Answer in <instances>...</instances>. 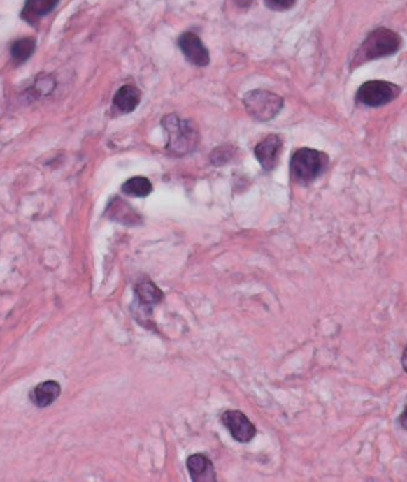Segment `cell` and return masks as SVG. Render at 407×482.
<instances>
[{"mask_svg": "<svg viewBox=\"0 0 407 482\" xmlns=\"http://www.w3.org/2000/svg\"><path fill=\"white\" fill-rule=\"evenodd\" d=\"M267 5L270 6L271 9L275 10H288L295 4L297 0H266Z\"/></svg>", "mask_w": 407, "mask_h": 482, "instance_id": "e0dca14e", "label": "cell"}, {"mask_svg": "<svg viewBox=\"0 0 407 482\" xmlns=\"http://www.w3.org/2000/svg\"><path fill=\"white\" fill-rule=\"evenodd\" d=\"M401 364H403L404 369L407 373V346L404 350L403 357H401Z\"/></svg>", "mask_w": 407, "mask_h": 482, "instance_id": "d6986e66", "label": "cell"}, {"mask_svg": "<svg viewBox=\"0 0 407 482\" xmlns=\"http://www.w3.org/2000/svg\"><path fill=\"white\" fill-rule=\"evenodd\" d=\"M190 478L195 482L216 481V473L211 460L203 454H193L187 459Z\"/></svg>", "mask_w": 407, "mask_h": 482, "instance_id": "30bf717a", "label": "cell"}, {"mask_svg": "<svg viewBox=\"0 0 407 482\" xmlns=\"http://www.w3.org/2000/svg\"><path fill=\"white\" fill-rule=\"evenodd\" d=\"M280 147H282V140L278 136L271 134L257 144L255 147V156L262 168L266 170H271L275 168L280 156Z\"/></svg>", "mask_w": 407, "mask_h": 482, "instance_id": "ba28073f", "label": "cell"}, {"mask_svg": "<svg viewBox=\"0 0 407 482\" xmlns=\"http://www.w3.org/2000/svg\"><path fill=\"white\" fill-rule=\"evenodd\" d=\"M59 0H27L26 10L36 16H45L55 9Z\"/></svg>", "mask_w": 407, "mask_h": 482, "instance_id": "9a60e30c", "label": "cell"}, {"mask_svg": "<svg viewBox=\"0 0 407 482\" xmlns=\"http://www.w3.org/2000/svg\"><path fill=\"white\" fill-rule=\"evenodd\" d=\"M178 47L190 64L199 67L208 66L210 54L197 34L192 32L182 34L178 39Z\"/></svg>", "mask_w": 407, "mask_h": 482, "instance_id": "52a82bcc", "label": "cell"}, {"mask_svg": "<svg viewBox=\"0 0 407 482\" xmlns=\"http://www.w3.org/2000/svg\"><path fill=\"white\" fill-rule=\"evenodd\" d=\"M141 90L134 85H123L115 94L114 105L122 114H129L137 109L141 103Z\"/></svg>", "mask_w": 407, "mask_h": 482, "instance_id": "7c38bea8", "label": "cell"}, {"mask_svg": "<svg viewBox=\"0 0 407 482\" xmlns=\"http://www.w3.org/2000/svg\"><path fill=\"white\" fill-rule=\"evenodd\" d=\"M60 393H62L60 385L57 381L49 380V381L37 385L29 393V398H31L34 406H37L38 408H45V407L50 406L57 401Z\"/></svg>", "mask_w": 407, "mask_h": 482, "instance_id": "8fae6325", "label": "cell"}, {"mask_svg": "<svg viewBox=\"0 0 407 482\" xmlns=\"http://www.w3.org/2000/svg\"><path fill=\"white\" fill-rule=\"evenodd\" d=\"M401 47V38L398 34L385 27H379L367 36L351 62L352 66H361L366 62L390 57L399 52Z\"/></svg>", "mask_w": 407, "mask_h": 482, "instance_id": "6da1fadb", "label": "cell"}, {"mask_svg": "<svg viewBox=\"0 0 407 482\" xmlns=\"http://www.w3.org/2000/svg\"><path fill=\"white\" fill-rule=\"evenodd\" d=\"M221 421H222L223 425L227 428V430L229 431L233 439L237 442L248 444L255 437V426L252 425V423L248 419L245 414H243L242 411H224Z\"/></svg>", "mask_w": 407, "mask_h": 482, "instance_id": "8992f818", "label": "cell"}, {"mask_svg": "<svg viewBox=\"0 0 407 482\" xmlns=\"http://www.w3.org/2000/svg\"><path fill=\"white\" fill-rule=\"evenodd\" d=\"M34 49H36V42H34V39H20V41L13 44L11 55H13L16 61H26L34 54Z\"/></svg>", "mask_w": 407, "mask_h": 482, "instance_id": "5bb4252c", "label": "cell"}, {"mask_svg": "<svg viewBox=\"0 0 407 482\" xmlns=\"http://www.w3.org/2000/svg\"><path fill=\"white\" fill-rule=\"evenodd\" d=\"M237 1L238 4L243 5V6H244V5L250 4L251 3V0H237Z\"/></svg>", "mask_w": 407, "mask_h": 482, "instance_id": "ffe728a7", "label": "cell"}, {"mask_svg": "<svg viewBox=\"0 0 407 482\" xmlns=\"http://www.w3.org/2000/svg\"><path fill=\"white\" fill-rule=\"evenodd\" d=\"M162 126L169 136L167 149L173 155L183 156L195 150L199 134L193 123L180 119L177 115H167L162 119Z\"/></svg>", "mask_w": 407, "mask_h": 482, "instance_id": "7a4b0ae2", "label": "cell"}, {"mask_svg": "<svg viewBox=\"0 0 407 482\" xmlns=\"http://www.w3.org/2000/svg\"><path fill=\"white\" fill-rule=\"evenodd\" d=\"M164 295L160 289L157 288L152 280L144 278L138 282L136 286V298H137L138 307L142 311L152 314V306L162 301Z\"/></svg>", "mask_w": 407, "mask_h": 482, "instance_id": "9c48e42d", "label": "cell"}, {"mask_svg": "<svg viewBox=\"0 0 407 482\" xmlns=\"http://www.w3.org/2000/svg\"><path fill=\"white\" fill-rule=\"evenodd\" d=\"M399 423H400V425H401L404 430L407 431V404L403 413H401V416H399Z\"/></svg>", "mask_w": 407, "mask_h": 482, "instance_id": "ac0fdd59", "label": "cell"}, {"mask_svg": "<svg viewBox=\"0 0 407 482\" xmlns=\"http://www.w3.org/2000/svg\"><path fill=\"white\" fill-rule=\"evenodd\" d=\"M122 191L133 198H145L152 193V184L144 177H133L123 183Z\"/></svg>", "mask_w": 407, "mask_h": 482, "instance_id": "4fadbf2b", "label": "cell"}, {"mask_svg": "<svg viewBox=\"0 0 407 482\" xmlns=\"http://www.w3.org/2000/svg\"><path fill=\"white\" fill-rule=\"evenodd\" d=\"M328 163V156L310 147L299 149L290 160V170L300 182H313L321 175Z\"/></svg>", "mask_w": 407, "mask_h": 482, "instance_id": "3957f363", "label": "cell"}, {"mask_svg": "<svg viewBox=\"0 0 407 482\" xmlns=\"http://www.w3.org/2000/svg\"><path fill=\"white\" fill-rule=\"evenodd\" d=\"M231 155H232L231 150L227 147H218L215 152H213L211 160L215 165H222V163H226L227 161H229Z\"/></svg>", "mask_w": 407, "mask_h": 482, "instance_id": "2e32d148", "label": "cell"}, {"mask_svg": "<svg viewBox=\"0 0 407 482\" xmlns=\"http://www.w3.org/2000/svg\"><path fill=\"white\" fill-rule=\"evenodd\" d=\"M243 104L248 114L260 122H269L275 119L283 109V99L269 90L256 89L246 93Z\"/></svg>", "mask_w": 407, "mask_h": 482, "instance_id": "277c9868", "label": "cell"}, {"mask_svg": "<svg viewBox=\"0 0 407 482\" xmlns=\"http://www.w3.org/2000/svg\"><path fill=\"white\" fill-rule=\"evenodd\" d=\"M401 93V88L387 80H369L356 93V101L369 108H379L392 103Z\"/></svg>", "mask_w": 407, "mask_h": 482, "instance_id": "5b68a950", "label": "cell"}]
</instances>
